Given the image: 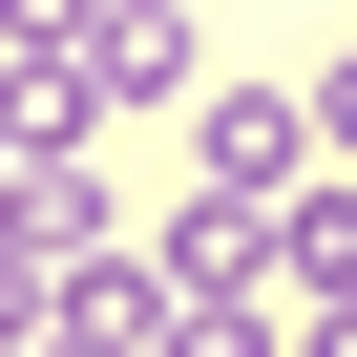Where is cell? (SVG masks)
Wrapping results in <instances>:
<instances>
[{"mask_svg":"<svg viewBox=\"0 0 357 357\" xmlns=\"http://www.w3.org/2000/svg\"><path fill=\"white\" fill-rule=\"evenodd\" d=\"M147 273H168V294H294V273H273V190H190V211H147Z\"/></svg>","mask_w":357,"mask_h":357,"instance_id":"3","label":"cell"},{"mask_svg":"<svg viewBox=\"0 0 357 357\" xmlns=\"http://www.w3.org/2000/svg\"><path fill=\"white\" fill-rule=\"evenodd\" d=\"M273 273H294V315L357 294V168H294V190H273Z\"/></svg>","mask_w":357,"mask_h":357,"instance_id":"6","label":"cell"},{"mask_svg":"<svg viewBox=\"0 0 357 357\" xmlns=\"http://www.w3.org/2000/svg\"><path fill=\"white\" fill-rule=\"evenodd\" d=\"M315 168V84H190V190H294Z\"/></svg>","mask_w":357,"mask_h":357,"instance_id":"1","label":"cell"},{"mask_svg":"<svg viewBox=\"0 0 357 357\" xmlns=\"http://www.w3.org/2000/svg\"><path fill=\"white\" fill-rule=\"evenodd\" d=\"M0 147L22 168H84L105 147V43L63 22V43H0Z\"/></svg>","mask_w":357,"mask_h":357,"instance_id":"2","label":"cell"},{"mask_svg":"<svg viewBox=\"0 0 357 357\" xmlns=\"http://www.w3.org/2000/svg\"><path fill=\"white\" fill-rule=\"evenodd\" d=\"M43 357H168V294H147V252H84V273H63V315H43Z\"/></svg>","mask_w":357,"mask_h":357,"instance_id":"5","label":"cell"},{"mask_svg":"<svg viewBox=\"0 0 357 357\" xmlns=\"http://www.w3.org/2000/svg\"><path fill=\"white\" fill-rule=\"evenodd\" d=\"M84 43H105V105H190L211 84V22L190 0H84Z\"/></svg>","mask_w":357,"mask_h":357,"instance_id":"4","label":"cell"},{"mask_svg":"<svg viewBox=\"0 0 357 357\" xmlns=\"http://www.w3.org/2000/svg\"><path fill=\"white\" fill-rule=\"evenodd\" d=\"M147 294H168V273H147ZM168 357H294V315H273V294H168Z\"/></svg>","mask_w":357,"mask_h":357,"instance_id":"7","label":"cell"},{"mask_svg":"<svg viewBox=\"0 0 357 357\" xmlns=\"http://www.w3.org/2000/svg\"><path fill=\"white\" fill-rule=\"evenodd\" d=\"M315 168H357V43L315 63Z\"/></svg>","mask_w":357,"mask_h":357,"instance_id":"9","label":"cell"},{"mask_svg":"<svg viewBox=\"0 0 357 357\" xmlns=\"http://www.w3.org/2000/svg\"><path fill=\"white\" fill-rule=\"evenodd\" d=\"M294 357H357V294H315V315H294Z\"/></svg>","mask_w":357,"mask_h":357,"instance_id":"10","label":"cell"},{"mask_svg":"<svg viewBox=\"0 0 357 357\" xmlns=\"http://www.w3.org/2000/svg\"><path fill=\"white\" fill-rule=\"evenodd\" d=\"M43 315H63V252H43L22 211H0V357H43Z\"/></svg>","mask_w":357,"mask_h":357,"instance_id":"8","label":"cell"},{"mask_svg":"<svg viewBox=\"0 0 357 357\" xmlns=\"http://www.w3.org/2000/svg\"><path fill=\"white\" fill-rule=\"evenodd\" d=\"M22 190H43V168H22V147H0V211H22Z\"/></svg>","mask_w":357,"mask_h":357,"instance_id":"11","label":"cell"}]
</instances>
